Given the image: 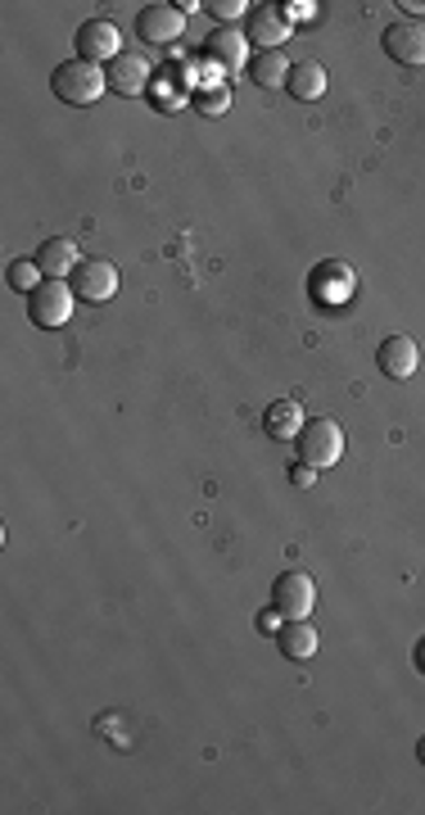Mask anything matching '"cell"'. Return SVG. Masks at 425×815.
I'll return each mask as SVG.
<instances>
[{
  "label": "cell",
  "mask_w": 425,
  "mask_h": 815,
  "mask_svg": "<svg viewBox=\"0 0 425 815\" xmlns=\"http://www.w3.org/2000/svg\"><path fill=\"white\" fill-rule=\"evenodd\" d=\"M50 91H55L63 105L87 109V105H96V100L109 91V78H105V68H96V63H87V59H63L55 73H50Z\"/></svg>",
  "instance_id": "1"
},
{
  "label": "cell",
  "mask_w": 425,
  "mask_h": 815,
  "mask_svg": "<svg viewBox=\"0 0 425 815\" xmlns=\"http://www.w3.org/2000/svg\"><path fill=\"white\" fill-rule=\"evenodd\" d=\"M295 449H299V462L326 471V467H335V462L344 458V431H339V422H330V418H313V422H304Z\"/></svg>",
  "instance_id": "2"
},
{
  "label": "cell",
  "mask_w": 425,
  "mask_h": 815,
  "mask_svg": "<svg viewBox=\"0 0 425 815\" xmlns=\"http://www.w3.org/2000/svg\"><path fill=\"white\" fill-rule=\"evenodd\" d=\"M308 295H313L322 308H344L353 295H358V272H353L348 263H339V258H326V263L313 267Z\"/></svg>",
  "instance_id": "3"
},
{
  "label": "cell",
  "mask_w": 425,
  "mask_h": 815,
  "mask_svg": "<svg viewBox=\"0 0 425 815\" xmlns=\"http://www.w3.org/2000/svg\"><path fill=\"white\" fill-rule=\"evenodd\" d=\"M73 304H78L73 286L46 277V282L28 295V317H32L41 331H59V326H68V317H73Z\"/></svg>",
  "instance_id": "4"
},
{
  "label": "cell",
  "mask_w": 425,
  "mask_h": 815,
  "mask_svg": "<svg viewBox=\"0 0 425 815\" xmlns=\"http://www.w3.org/2000/svg\"><path fill=\"white\" fill-rule=\"evenodd\" d=\"M271 607H276L286 621H308L313 607H317V585H313V576H304V571L276 576V585H271Z\"/></svg>",
  "instance_id": "5"
},
{
  "label": "cell",
  "mask_w": 425,
  "mask_h": 815,
  "mask_svg": "<svg viewBox=\"0 0 425 815\" xmlns=\"http://www.w3.org/2000/svg\"><path fill=\"white\" fill-rule=\"evenodd\" d=\"M68 286H73V295L87 300V304H109L118 295L122 277H118V267L109 258H82L78 272L68 277Z\"/></svg>",
  "instance_id": "6"
},
{
  "label": "cell",
  "mask_w": 425,
  "mask_h": 815,
  "mask_svg": "<svg viewBox=\"0 0 425 815\" xmlns=\"http://www.w3.org/2000/svg\"><path fill=\"white\" fill-rule=\"evenodd\" d=\"M73 46H78V59H87V63H113L118 55H122V32H118V23L113 19H87L82 28H78V37H73Z\"/></svg>",
  "instance_id": "7"
},
{
  "label": "cell",
  "mask_w": 425,
  "mask_h": 815,
  "mask_svg": "<svg viewBox=\"0 0 425 815\" xmlns=\"http://www.w3.org/2000/svg\"><path fill=\"white\" fill-rule=\"evenodd\" d=\"M105 78H109V91H118V96H127V100L150 96V82H155L150 59H146V55H136V50H122V55L105 68Z\"/></svg>",
  "instance_id": "8"
},
{
  "label": "cell",
  "mask_w": 425,
  "mask_h": 815,
  "mask_svg": "<svg viewBox=\"0 0 425 815\" xmlns=\"http://www.w3.org/2000/svg\"><path fill=\"white\" fill-rule=\"evenodd\" d=\"M290 14L280 10V6H254L249 10V19H245V41L249 46H258V50H280L286 46V37H290Z\"/></svg>",
  "instance_id": "9"
},
{
  "label": "cell",
  "mask_w": 425,
  "mask_h": 815,
  "mask_svg": "<svg viewBox=\"0 0 425 815\" xmlns=\"http://www.w3.org/2000/svg\"><path fill=\"white\" fill-rule=\"evenodd\" d=\"M245 32H236V28H218V32H208V41H204V63L208 68H218L223 78H236L240 68H245Z\"/></svg>",
  "instance_id": "10"
},
{
  "label": "cell",
  "mask_w": 425,
  "mask_h": 815,
  "mask_svg": "<svg viewBox=\"0 0 425 815\" xmlns=\"http://www.w3.org/2000/svg\"><path fill=\"white\" fill-rule=\"evenodd\" d=\"M186 32V14L177 6H146L136 14V37L146 46H172Z\"/></svg>",
  "instance_id": "11"
},
{
  "label": "cell",
  "mask_w": 425,
  "mask_h": 815,
  "mask_svg": "<svg viewBox=\"0 0 425 815\" xmlns=\"http://www.w3.org/2000/svg\"><path fill=\"white\" fill-rule=\"evenodd\" d=\"M380 41H385L389 59H398L403 68H425V23H416V19L389 23Z\"/></svg>",
  "instance_id": "12"
},
{
  "label": "cell",
  "mask_w": 425,
  "mask_h": 815,
  "mask_svg": "<svg viewBox=\"0 0 425 815\" xmlns=\"http://www.w3.org/2000/svg\"><path fill=\"white\" fill-rule=\"evenodd\" d=\"M32 258H37V267H41V277L63 282V277H73V272H78L82 249L68 240V236H50V240H41V249H37Z\"/></svg>",
  "instance_id": "13"
},
{
  "label": "cell",
  "mask_w": 425,
  "mask_h": 815,
  "mask_svg": "<svg viewBox=\"0 0 425 815\" xmlns=\"http://www.w3.org/2000/svg\"><path fill=\"white\" fill-rule=\"evenodd\" d=\"M376 363H380L385 376L407 381V376H416V367H421V345H416L412 335H389L385 345L376 350Z\"/></svg>",
  "instance_id": "14"
},
{
  "label": "cell",
  "mask_w": 425,
  "mask_h": 815,
  "mask_svg": "<svg viewBox=\"0 0 425 815\" xmlns=\"http://www.w3.org/2000/svg\"><path fill=\"white\" fill-rule=\"evenodd\" d=\"M304 408L295 403V399H276L271 408H267V418H263V431L271 435V440H280V444H290V440H299V431H304Z\"/></svg>",
  "instance_id": "15"
},
{
  "label": "cell",
  "mask_w": 425,
  "mask_h": 815,
  "mask_svg": "<svg viewBox=\"0 0 425 815\" xmlns=\"http://www.w3.org/2000/svg\"><path fill=\"white\" fill-rule=\"evenodd\" d=\"M290 59H286V50H258L254 59H249V78L263 87V91H280L290 82Z\"/></svg>",
  "instance_id": "16"
},
{
  "label": "cell",
  "mask_w": 425,
  "mask_h": 815,
  "mask_svg": "<svg viewBox=\"0 0 425 815\" xmlns=\"http://www.w3.org/2000/svg\"><path fill=\"white\" fill-rule=\"evenodd\" d=\"M276 644H280V652H286V661H313L322 639H317V626H308V621H290V626H280Z\"/></svg>",
  "instance_id": "17"
},
{
  "label": "cell",
  "mask_w": 425,
  "mask_h": 815,
  "mask_svg": "<svg viewBox=\"0 0 425 815\" xmlns=\"http://www.w3.org/2000/svg\"><path fill=\"white\" fill-rule=\"evenodd\" d=\"M286 91L295 96V100H322L326 96V68L317 63V59H299L295 68H290V82H286Z\"/></svg>",
  "instance_id": "18"
},
{
  "label": "cell",
  "mask_w": 425,
  "mask_h": 815,
  "mask_svg": "<svg viewBox=\"0 0 425 815\" xmlns=\"http://www.w3.org/2000/svg\"><path fill=\"white\" fill-rule=\"evenodd\" d=\"M6 282L19 291V295H32L46 277H41V267H37V258H14L10 263V272H6Z\"/></svg>",
  "instance_id": "19"
},
{
  "label": "cell",
  "mask_w": 425,
  "mask_h": 815,
  "mask_svg": "<svg viewBox=\"0 0 425 815\" xmlns=\"http://www.w3.org/2000/svg\"><path fill=\"white\" fill-rule=\"evenodd\" d=\"M190 100H195V109H199L204 118H223V114L231 109V87H199Z\"/></svg>",
  "instance_id": "20"
},
{
  "label": "cell",
  "mask_w": 425,
  "mask_h": 815,
  "mask_svg": "<svg viewBox=\"0 0 425 815\" xmlns=\"http://www.w3.org/2000/svg\"><path fill=\"white\" fill-rule=\"evenodd\" d=\"M245 10H254V6H245V0H208V14H212V19H223V23L240 19Z\"/></svg>",
  "instance_id": "21"
},
{
  "label": "cell",
  "mask_w": 425,
  "mask_h": 815,
  "mask_svg": "<svg viewBox=\"0 0 425 815\" xmlns=\"http://www.w3.org/2000/svg\"><path fill=\"white\" fill-rule=\"evenodd\" d=\"M290 481H295L299 490H313V485H317V467H308V462H295V467H290Z\"/></svg>",
  "instance_id": "22"
},
{
  "label": "cell",
  "mask_w": 425,
  "mask_h": 815,
  "mask_svg": "<svg viewBox=\"0 0 425 815\" xmlns=\"http://www.w3.org/2000/svg\"><path fill=\"white\" fill-rule=\"evenodd\" d=\"M280 621H286V617H280L276 607H263V611H258V630H263V635H271V639L280 635Z\"/></svg>",
  "instance_id": "23"
},
{
  "label": "cell",
  "mask_w": 425,
  "mask_h": 815,
  "mask_svg": "<svg viewBox=\"0 0 425 815\" xmlns=\"http://www.w3.org/2000/svg\"><path fill=\"white\" fill-rule=\"evenodd\" d=\"M280 10L290 14V23H304V19H313V10H317V6H308V0H295V6H280Z\"/></svg>",
  "instance_id": "24"
},
{
  "label": "cell",
  "mask_w": 425,
  "mask_h": 815,
  "mask_svg": "<svg viewBox=\"0 0 425 815\" xmlns=\"http://www.w3.org/2000/svg\"><path fill=\"white\" fill-rule=\"evenodd\" d=\"M398 10H407L412 19H416V14H425V6H421V0H403V6H398Z\"/></svg>",
  "instance_id": "25"
},
{
  "label": "cell",
  "mask_w": 425,
  "mask_h": 815,
  "mask_svg": "<svg viewBox=\"0 0 425 815\" xmlns=\"http://www.w3.org/2000/svg\"><path fill=\"white\" fill-rule=\"evenodd\" d=\"M412 657H416V670H425V639L416 644V652H412Z\"/></svg>",
  "instance_id": "26"
},
{
  "label": "cell",
  "mask_w": 425,
  "mask_h": 815,
  "mask_svg": "<svg viewBox=\"0 0 425 815\" xmlns=\"http://www.w3.org/2000/svg\"><path fill=\"white\" fill-rule=\"evenodd\" d=\"M416 757H421V766H425V738H421V743H416Z\"/></svg>",
  "instance_id": "27"
}]
</instances>
